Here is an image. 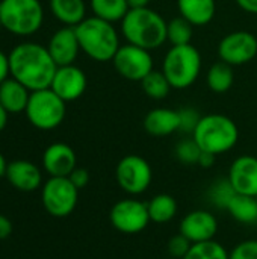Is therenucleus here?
Returning <instances> with one entry per match:
<instances>
[{
    "instance_id": "nucleus-4",
    "label": "nucleus",
    "mask_w": 257,
    "mask_h": 259,
    "mask_svg": "<svg viewBox=\"0 0 257 259\" xmlns=\"http://www.w3.org/2000/svg\"><path fill=\"white\" fill-rule=\"evenodd\" d=\"M192 138L200 146L201 152L218 156L230 152L236 146L239 129L236 123L224 114H208L201 115Z\"/></svg>"
},
{
    "instance_id": "nucleus-17",
    "label": "nucleus",
    "mask_w": 257,
    "mask_h": 259,
    "mask_svg": "<svg viewBox=\"0 0 257 259\" xmlns=\"http://www.w3.org/2000/svg\"><path fill=\"white\" fill-rule=\"evenodd\" d=\"M42 167L50 178H68L77 167L76 152L65 143H53L42 153Z\"/></svg>"
},
{
    "instance_id": "nucleus-31",
    "label": "nucleus",
    "mask_w": 257,
    "mask_h": 259,
    "mask_svg": "<svg viewBox=\"0 0 257 259\" xmlns=\"http://www.w3.org/2000/svg\"><path fill=\"white\" fill-rule=\"evenodd\" d=\"M174 153H176V158L179 159V162H182L185 165H195V164H198L201 149L195 143L194 138H186V140H182L177 143Z\"/></svg>"
},
{
    "instance_id": "nucleus-16",
    "label": "nucleus",
    "mask_w": 257,
    "mask_h": 259,
    "mask_svg": "<svg viewBox=\"0 0 257 259\" xmlns=\"http://www.w3.org/2000/svg\"><path fill=\"white\" fill-rule=\"evenodd\" d=\"M47 50L58 67L74 64L80 52L76 29L71 26H64L59 30H56L47 44Z\"/></svg>"
},
{
    "instance_id": "nucleus-37",
    "label": "nucleus",
    "mask_w": 257,
    "mask_h": 259,
    "mask_svg": "<svg viewBox=\"0 0 257 259\" xmlns=\"http://www.w3.org/2000/svg\"><path fill=\"white\" fill-rule=\"evenodd\" d=\"M12 234V223L8 217L0 214V241L6 240Z\"/></svg>"
},
{
    "instance_id": "nucleus-30",
    "label": "nucleus",
    "mask_w": 257,
    "mask_h": 259,
    "mask_svg": "<svg viewBox=\"0 0 257 259\" xmlns=\"http://www.w3.org/2000/svg\"><path fill=\"white\" fill-rule=\"evenodd\" d=\"M183 259H229L227 249L215 240L195 243Z\"/></svg>"
},
{
    "instance_id": "nucleus-15",
    "label": "nucleus",
    "mask_w": 257,
    "mask_h": 259,
    "mask_svg": "<svg viewBox=\"0 0 257 259\" xmlns=\"http://www.w3.org/2000/svg\"><path fill=\"white\" fill-rule=\"evenodd\" d=\"M232 187L238 194L245 196H257V158L251 155L238 156L227 175Z\"/></svg>"
},
{
    "instance_id": "nucleus-43",
    "label": "nucleus",
    "mask_w": 257,
    "mask_h": 259,
    "mask_svg": "<svg viewBox=\"0 0 257 259\" xmlns=\"http://www.w3.org/2000/svg\"><path fill=\"white\" fill-rule=\"evenodd\" d=\"M0 26H2V18H0Z\"/></svg>"
},
{
    "instance_id": "nucleus-14",
    "label": "nucleus",
    "mask_w": 257,
    "mask_h": 259,
    "mask_svg": "<svg viewBox=\"0 0 257 259\" xmlns=\"http://www.w3.org/2000/svg\"><path fill=\"white\" fill-rule=\"evenodd\" d=\"M88 79L82 68L77 65H62L58 67L50 88L64 100V102H74L83 96L86 91Z\"/></svg>"
},
{
    "instance_id": "nucleus-10",
    "label": "nucleus",
    "mask_w": 257,
    "mask_h": 259,
    "mask_svg": "<svg viewBox=\"0 0 257 259\" xmlns=\"http://www.w3.org/2000/svg\"><path fill=\"white\" fill-rule=\"evenodd\" d=\"M109 220L111 225L121 234H139L150 225L147 203L136 200L135 197L121 199L112 205L109 211Z\"/></svg>"
},
{
    "instance_id": "nucleus-7",
    "label": "nucleus",
    "mask_w": 257,
    "mask_h": 259,
    "mask_svg": "<svg viewBox=\"0 0 257 259\" xmlns=\"http://www.w3.org/2000/svg\"><path fill=\"white\" fill-rule=\"evenodd\" d=\"M24 114L33 127L39 131H52L64 121L67 102H64L52 88L32 91Z\"/></svg>"
},
{
    "instance_id": "nucleus-19",
    "label": "nucleus",
    "mask_w": 257,
    "mask_h": 259,
    "mask_svg": "<svg viewBox=\"0 0 257 259\" xmlns=\"http://www.w3.org/2000/svg\"><path fill=\"white\" fill-rule=\"evenodd\" d=\"M180 127L179 111L168 108H155L144 117V129L151 137H168Z\"/></svg>"
},
{
    "instance_id": "nucleus-9",
    "label": "nucleus",
    "mask_w": 257,
    "mask_h": 259,
    "mask_svg": "<svg viewBox=\"0 0 257 259\" xmlns=\"http://www.w3.org/2000/svg\"><path fill=\"white\" fill-rule=\"evenodd\" d=\"M44 209L56 219L68 217L77 206L79 190L68 178H50L41 191Z\"/></svg>"
},
{
    "instance_id": "nucleus-21",
    "label": "nucleus",
    "mask_w": 257,
    "mask_h": 259,
    "mask_svg": "<svg viewBox=\"0 0 257 259\" xmlns=\"http://www.w3.org/2000/svg\"><path fill=\"white\" fill-rule=\"evenodd\" d=\"M180 17L192 26L200 27L212 21L217 11V0H177Z\"/></svg>"
},
{
    "instance_id": "nucleus-36",
    "label": "nucleus",
    "mask_w": 257,
    "mask_h": 259,
    "mask_svg": "<svg viewBox=\"0 0 257 259\" xmlns=\"http://www.w3.org/2000/svg\"><path fill=\"white\" fill-rule=\"evenodd\" d=\"M9 76V56L3 50H0V83Z\"/></svg>"
},
{
    "instance_id": "nucleus-25",
    "label": "nucleus",
    "mask_w": 257,
    "mask_h": 259,
    "mask_svg": "<svg viewBox=\"0 0 257 259\" xmlns=\"http://www.w3.org/2000/svg\"><path fill=\"white\" fill-rule=\"evenodd\" d=\"M89 6L94 17L109 23L121 21L130 11L127 0H89Z\"/></svg>"
},
{
    "instance_id": "nucleus-6",
    "label": "nucleus",
    "mask_w": 257,
    "mask_h": 259,
    "mask_svg": "<svg viewBox=\"0 0 257 259\" xmlns=\"http://www.w3.org/2000/svg\"><path fill=\"white\" fill-rule=\"evenodd\" d=\"M2 27L18 36L38 32L44 21V9L39 0H0Z\"/></svg>"
},
{
    "instance_id": "nucleus-27",
    "label": "nucleus",
    "mask_w": 257,
    "mask_h": 259,
    "mask_svg": "<svg viewBox=\"0 0 257 259\" xmlns=\"http://www.w3.org/2000/svg\"><path fill=\"white\" fill-rule=\"evenodd\" d=\"M139 83H141L142 91L150 99H153V100H164V99H167L170 91L173 90L162 70L161 71L159 70L150 71Z\"/></svg>"
},
{
    "instance_id": "nucleus-23",
    "label": "nucleus",
    "mask_w": 257,
    "mask_h": 259,
    "mask_svg": "<svg viewBox=\"0 0 257 259\" xmlns=\"http://www.w3.org/2000/svg\"><path fill=\"white\" fill-rule=\"evenodd\" d=\"M147 209L150 215V222L158 225H165L171 222L179 211L177 200L171 194H156L147 202Z\"/></svg>"
},
{
    "instance_id": "nucleus-1",
    "label": "nucleus",
    "mask_w": 257,
    "mask_h": 259,
    "mask_svg": "<svg viewBox=\"0 0 257 259\" xmlns=\"http://www.w3.org/2000/svg\"><path fill=\"white\" fill-rule=\"evenodd\" d=\"M9 74L27 90L38 91L50 88L58 65L47 47L38 42H20L9 52Z\"/></svg>"
},
{
    "instance_id": "nucleus-41",
    "label": "nucleus",
    "mask_w": 257,
    "mask_h": 259,
    "mask_svg": "<svg viewBox=\"0 0 257 259\" xmlns=\"http://www.w3.org/2000/svg\"><path fill=\"white\" fill-rule=\"evenodd\" d=\"M8 112H6V109L2 106V103H0V132L6 127V124H8Z\"/></svg>"
},
{
    "instance_id": "nucleus-22",
    "label": "nucleus",
    "mask_w": 257,
    "mask_h": 259,
    "mask_svg": "<svg viewBox=\"0 0 257 259\" xmlns=\"http://www.w3.org/2000/svg\"><path fill=\"white\" fill-rule=\"evenodd\" d=\"M50 12L65 26L76 27L86 18L85 0H48Z\"/></svg>"
},
{
    "instance_id": "nucleus-29",
    "label": "nucleus",
    "mask_w": 257,
    "mask_h": 259,
    "mask_svg": "<svg viewBox=\"0 0 257 259\" xmlns=\"http://www.w3.org/2000/svg\"><path fill=\"white\" fill-rule=\"evenodd\" d=\"M235 196H236V191H235V188L232 187L229 178L215 181V182L209 187V191H208L209 202H211L215 208L224 209V211H227V206L230 205V202H232V199H233Z\"/></svg>"
},
{
    "instance_id": "nucleus-35",
    "label": "nucleus",
    "mask_w": 257,
    "mask_h": 259,
    "mask_svg": "<svg viewBox=\"0 0 257 259\" xmlns=\"http://www.w3.org/2000/svg\"><path fill=\"white\" fill-rule=\"evenodd\" d=\"M68 179H70V181L73 182V185L80 191L82 188H85V187L89 184V171H88L86 168L76 167V168L70 173Z\"/></svg>"
},
{
    "instance_id": "nucleus-40",
    "label": "nucleus",
    "mask_w": 257,
    "mask_h": 259,
    "mask_svg": "<svg viewBox=\"0 0 257 259\" xmlns=\"http://www.w3.org/2000/svg\"><path fill=\"white\" fill-rule=\"evenodd\" d=\"M150 0H127V5L130 9H138V8H147Z\"/></svg>"
},
{
    "instance_id": "nucleus-33",
    "label": "nucleus",
    "mask_w": 257,
    "mask_h": 259,
    "mask_svg": "<svg viewBox=\"0 0 257 259\" xmlns=\"http://www.w3.org/2000/svg\"><path fill=\"white\" fill-rule=\"evenodd\" d=\"M200 118H201V115L194 108H182L179 111V120H180L179 131L192 135L197 124H198V121H200Z\"/></svg>"
},
{
    "instance_id": "nucleus-42",
    "label": "nucleus",
    "mask_w": 257,
    "mask_h": 259,
    "mask_svg": "<svg viewBox=\"0 0 257 259\" xmlns=\"http://www.w3.org/2000/svg\"><path fill=\"white\" fill-rule=\"evenodd\" d=\"M6 168H8V162H6L3 153L0 152V178H3L6 175Z\"/></svg>"
},
{
    "instance_id": "nucleus-24",
    "label": "nucleus",
    "mask_w": 257,
    "mask_h": 259,
    "mask_svg": "<svg viewBox=\"0 0 257 259\" xmlns=\"http://www.w3.org/2000/svg\"><path fill=\"white\" fill-rule=\"evenodd\" d=\"M227 212L241 225L253 226L257 223V200L253 196L238 194L227 206Z\"/></svg>"
},
{
    "instance_id": "nucleus-32",
    "label": "nucleus",
    "mask_w": 257,
    "mask_h": 259,
    "mask_svg": "<svg viewBox=\"0 0 257 259\" xmlns=\"http://www.w3.org/2000/svg\"><path fill=\"white\" fill-rule=\"evenodd\" d=\"M191 246H192V243H191L185 235H182V234L179 232V234H176L174 237H171V238L168 240L167 249H168V253H170L173 258L183 259L188 255Z\"/></svg>"
},
{
    "instance_id": "nucleus-18",
    "label": "nucleus",
    "mask_w": 257,
    "mask_h": 259,
    "mask_svg": "<svg viewBox=\"0 0 257 259\" xmlns=\"http://www.w3.org/2000/svg\"><path fill=\"white\" fill-rule=\"evenodd\" d=\"M5 178L18 191L32 193L42 184V173L38 165L26 159H15L8 164Z\"/></svg>"
},
{
    "instance_id": "nucleus-20",
    "label": "nucleus",
    "mask_w": 257,
    "mask_h": 259,
    "mask_svg": "<svg viewBox=\"0 0 257 259\" xmlns=\"http://www.w3.org/2000/svg\"><path fill=\"white\" fill-rule=\"evenodd\" d=\"M30 90L14 77H8L0 83V103L8 114H20L26 111Z\"/></svg>"
},
{
    "instance_id": "nucleus-34",
    "label": "nucleus",
    "mask_w": 257,
    "mask_h": 259,
    "mask_svg": "<svg viewBox=\"0 0 257 259\" xmlns=\"http://www.w3.org/2000/svg\"><path fill=\"white\" fill-rule=\"evenodd\" d=\"M229 259H257V240L238 243L232 252H229Z\"/></svg>"
},
{
    "instance_id": "nucleus-8",
    "label": "nucleus",
    "mask_w": 257,
    "mask_h": 259,
    "mask_svg": "<svg viewBox=\"0 0 257 259\" xmlns=\"http://www.w3.org/2000/svg\"><path fill=\"white\" fill-rule=\"evenodd\" d=\"M115 179L124 193L129 196H139L150 188L153 181V170L145 158L139 155H127L118 161L115 168Z\"/></svg>"
},
{
    "instance_id": "nucleus-13",
    "label": "nucleus",
    "mask_w": 257,
    "mask_h": 259,
    "mask_svg": "<svg viewBox=\"0 0 257 259\" xmlns=\"http://www.w3.org/2000/svg\"><path fill=\"white\" fill-rule=\"evenodd\" d=\"M220 225L217 217L206 209H195L188 212L179 225V232L185 235L192 244L215 240Z\"/></svg>"
},
{
    "instance_id": "nucleus-39",
    "label": "nucleus",
    "mask_w": 257,
    "mask_h": 259,
    "mask_svg": "<svg viewBox=\"0 0 257 259\" xmlns=\"http://www.w3.org/2000/svg\"><path fill=\"white\" fill-rule=\"evenodd\" d=\"M238 6L248 14H257V0H236Z\"/></svg>"
},
{
    "instance_id": "nucleus-2",
    "label": "nucleus",
    "mask_w": 257,
    "mask_h": 259,
    "mask_svg": "<svg viewBox=\"0 0 257 259\" xmlns=\"http://www.w3.org/2000/svg\"><path fill=\"white\" fill-rule=\"evenodd\" d=\"M167 24L151 8L130 9L121 20V32L129 44L145 50H155L167 41Z\"/></svg>"
},
{
    "instance_id": "nucleus-5",
    "label": "nucleus",
    "mask_w": 257,
    "mask_h": 259,
    "mask_svg": "<svg viewBox=\"0 0 257 259\" xmlns=\"http://www.w3.org/2000/svg\"><path fill=\"white\" fill-rule=\"evenodd\" d=\"M162 71L167 76L171 88H189L200 76L201 55L192 44L171 46L164 58Z\"/></svg>"
},
{
    "instance_id": "nucleus-26",
    "label": "nucleus",
    "mask_w": 257,
    "mask_h": 259,
    "mask_svg": "<svg viewBox=\"0 0 257 259\" xmlns=\"http://www.w3.org/2000/svg\"><path fill=\"white\" fill-rule=\"evenodd\" d=\"M208 87L218 94L227 93L235 80V74H233V67L220 61L217 64H214L209 71H208Z\"/></svg>"
},
{
    "instance_id": "nucleus-38",
    "label": "nucleus",
    "mask_w": 257,
    "mask_h": 259,
    "mask_svg": "<svg viewBox=\"0 0 257 259\" xmlns=\"http://www.w3.org/2000/svg\"><path fill=\"white\" fill-rule=\"evenodd\" d=\"M215 159H217V155L208 153V152H201L197 165H200V167H203V168H211V167L215 164Z\"/></svg>"
},
{
    "instance_id": "nucleus-11",
    "label": "nucleus",
    "mask_w": 257,
    "mask_h": 259,
    "mask_svg": "<svg viewBox=\"0 0 257 259\" xmlns=\"http://www.w3.org/2000/svg\"><path fill=\"white\" fill-rule=\"evenodd\" d=\"M115 71L133 82H141L150 71H153V58L148 50L133 44H123L112 58Z\"/></svg>"
},
{
    "instance_id": "nucleus-28",
    "label": "nucleus",
    "mask_w": 257,
    "mask_h": 259,
    "mask_svg": "<svg viewBox=\"0 0 257 259\" xmlns=\"http://www.w3.org/2000/svg\"><path fill=\"white\" fill-rule=\"evenodd\" d=\"M192 33L194 26L183 17H176L167 24V41H170L171 46L191 44Z\"/></svg>"
},
{
    "instance_id": "nucleus-44",
    "label": "nucleus",
    "mask_w": 257,
    "mask_h": 259,
    "mask_svg": "<svg viewBox=\"0 0 257 259\" xmlns=\"http://www.w3.org/2000/svg\"><path fill=\"white\" fill-rule=\"evenodd\" d=\"M256 200H257V196H256Z\"/></svg>"
},
{
    "instance_id": "nucleus-12",
    "label": "nucleus",
    "mask_w": 257,
    "mask_h": 259,
    "mask_svg": "<svg viewBox=\"0 0 257 259\" xmlns=\"http://www.w3.org/2000/svg\"><path fill=\"white\" fill-rule=\"evenodd\" d=\"M220 59L232 67L244 65L253 61L257 55V38L247 30L227 33L218 44Z\"/></svg>"
},
{
    "instance_id": "nucleus-3",
    "label": "nucleus",
    "mask_w": 257,
    "mask_h": 259,
    "mask_svg": "<svg viewBox=\"0 0 257 259\" xmlns=\"http://www.w3.org/2000/svg\"><path fill=\"white\" fill-rule=\"evenodd\" d=\"M74 29L80 50L97 62L112 61L121 46L114 23L105 21L98 17H86Z\"/></svg>"
}]
</instances>
